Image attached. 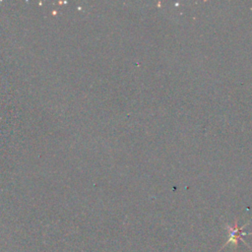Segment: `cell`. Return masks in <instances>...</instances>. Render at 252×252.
I'll list each match as a JSON object with an SVG mask.
<instances>
[{"label":"cell","mask_w":252,"mask_h":252,"mask_svg":"<svg viewBox=\"0 0 252 252\" xmlns=\"http://www.w3.org/2000/svg\"><path fill=\"white\" fill-rule=\"evenodd\" d=\"M230 236H229V239L227 240L226 244L230 243V242H233V243H237V241L241 238L242 235H245L247 233H243L241 232V228H237V226L235 225L233 228H230Z\"/></svg>","instance_id":"1"}]
</instances>
